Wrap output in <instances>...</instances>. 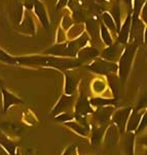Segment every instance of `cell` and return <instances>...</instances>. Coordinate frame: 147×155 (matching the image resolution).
<instances>
[{
	"mask_svg": "<svg viewBox=\"0 0 147 155\" xmlns=\"http://www.w3.org/2000/svg\"><path fill=\"white\" fill-rule=\"evenodd\" d=\"M124 50V46L119 42H113L111 46L107 47L106 49L103 50V52L100 54L101 58L104 60H107V61L110 62H115L118 61L119 58H120L121 54H123Z\"/></svg>",
	"mask_w": 147,
	"mask_h": 155,
	"instance_id": "obj_9",
	"label": "cell"
},
{
	"mask_svg": "<svg viewBox=\"0 0 147 155\" xmlns=\"http://www.w3.org/2000/svg\"><path fill=\"white\" fill-rule=\"evenodd\" d=\"M142 115L139 113V111L137 110H132V113L130 115L128 122H127V126H126V130L127 132H134L137 130L139 124H140Z\"/></svg>",
	"mask_w": 147,
	"mask_h": 155,
	"instance_id": "obj_16",
	"label": "cell"
},
{
	"mask_svg": "<svg viewBox=\"0 0 147 155\" xmlns=\"http://www.w3.org/2000/svg\"><path fill=\"white\" fill-rule=\"evenodd\" d=\"M34 1L35 0H23V6L26 11H33V6H34Z\"/></svg>",
	"mask_w": 147,
	"mask_h": 155,
	"instance_id": "obj_37",
	"label": "cell"
},
{
	"mask_svg": "<svg viewBox=\"0 0 147 155\" xmlns=\"http://www.w3.org/2000/svg\"><path fill=\"white\" fill-rule=\"evenodd\" d=\"M89 114H93V109L89 104V99H88L86 94L83 91H81L75 104L74 118L76 119V122H78V123L83 124V125H89L86 122V116Z\"/></svg>",
	"mask_w": 147,
	"mask_h": 155,
	"instance_id": "obj_3",
	"label": "cell"
},
{
	"mask_svg": "<svg viewBox=\"0 0 147 155\" xmlns=\"http://www.w3.org/2000/svg\"><path fill=\"white\" fill-rule=\"evenodd\" d=\"M113 112H114L113 106L97 107L96 111L93 112L94 124L99 125V126H106L107 124H108Z\"/></svg>",
	"mask_w": 147,
	"mask_h": 155,
	"instance_id": "obj_6",
	"label": "cell"
},
{
	"mask_svg": "<svg viewBox=\"0 0 147 155\" xmlns=\"http://www.w3.org/2000/svg\"><path fill=\"white\" fill-rule=\"evenodd\" d=\"M100 35H101L102 41L104 42L105 46L109 47L113 44V39H112L110 31H109L108 28H107V27L102 23V22L100 23Z\"/></svg>",
	"mask_w": 147,
	"mask_h": 155,
	"instance_id": "obj_29",
	"label": "cell"
},
{
	"mask_svg": "<svg viewBox=\"0 0 147 155\" xmlns=\"http://www.w3.org/2000/svg\"><path fill=\"white\" fill-rule=\"evenodd\" d=\"M0 61L7 64H17L16 57L11 56V55L7 54L6 52H4L2 49H0Z\"/></svg>",
	"mask_w": 147,
	"mask_h": 155,
	"instance_id": "obj_32",
	"label": "cell"
},
{
	"mask_svg": "<svg viewBox=\"0 0 147 155\" xmlns=\"http://www.w3.org/2000/svg\"><path fill=\"white\" fill-rule=\"evenodd\" d=\"M89 104H91V106L96 107L115 106L117 104V99L116 98L108 99V98H104V97H93V98L89 99Z\"/></svg>",
	"mask_w": 147,
	"mask_h": 155,
	"instance_id": "obj_21",
	"label": "cell"
},
{
	"mask_svg": "<svg viewBox=\"0 0 147 155\" xmlns=\"http://www.w3.org/2000/svg\"><path fill=\"white\" fill-rule=\"evenodd\" d=\"M84 29L86 30V33L91 37L93 42H98L100 41V22H98L96 17L89 18L84 22Z\"/></svg>",
	"mask_w": 147,
	"mask_h": 155,
	"instance_id": "obj_10",
	"label": "cell"
},
{
	"mask_svg": "<svg viewBox=\"0 0 147 155\" xmlns=\"http://www.w3.org/2000/svg\"><path fill=\"white\" fill-rule=\"evenodd\" d=\"M44 54L51 55V56H56V57H67V42L56 44L55 46L47 49L44 52Z\"/></svg>",
	"mask_w": 147,
	"mask_h": 155,
	"instance_id": "obj_18",
	"label": "cell"
},
{
	"mask_svg": "<svg viewBox=\"0 0 147 155\" xmlns=\"http://www.w3.org/2000/svg\"><path fill=\"white\" fill-rule=\"evenodd\" d=\"M83 30H84V25L83 24H74L73 26H71L70 28L66 31V38L67 39H72L76 38V37H78L79 35H81V34L83 33Z\"/></svg>",
	"mask_w": 147,
	"mask_h": 155,
	"instance_id": "obj_24",
	"label": "cell"
},
{
	"mask_svg": "<svg viewBox=\"0 0 147 155\" xmlns=\"http://www.w3.org/2000/svg\"><path fill=\"white\" fill-rule=\"evenodd\" d=\"M147 107V94L143 95L140 98V101H139L138 104H137V107H136V110L139 111L140 109H143V107Z\"/></svg>",
	"mask_w": 147,
	"mask_h": 155,
	"instance_id": "obj_36",
	"label": "cell"
},
{
	"mask_svg": "<svg viewBox=\"0 0 147 155\" xmlns=\"http://www.w3.org/2000/svg\"><path fill=\"white\" fill-rule=\"evenodd\" d=\"M18 31L21 32L23 34H26V35H31L33 36L35 34V23H34L33 17H32L31 12L29 11H26L25 9L23 12V17H22L21 21L18 25Z\"/></svg>",
	"mask_w": 147,
	"mask_h": 155,
	"instance_id": "obj_7",
	"label": "cell"
},
{
	"mask_svg": "<svg viewBox=\"0 0 147 155\" xmlns=\"http://www.w3.org/2000/svg\"><path fill=\"white\" fill-rule=\"evenodd\" d=\"M73 19H72V16L69 12L64 15L63 19H62V23H61V27H62V30H64L65 32L67 31L71 26H73Z\"/></svg>",
	"mask_w": 147,
	"mask_h": 155,
	"instance_id": "obj_31",
	"label": "cell"
},
{
	"mask_svg": "<svg viewBox=\"0 0 147 155\" xmlns=\"http://www.w3.org/2000/svg\"><path fill=\"white\" fill-rule=\"evenodd\" d=\"M98 56H100V52L95 47H84L81 50H79V52L77 53L76 59L80 62L81 64L86 63L88 61H92L95 60Z\"/></svg>",
	"mask_w": 147,
	"mask_h": 155,
	"instance_id": "obj_12",
	"label": "cell"
},
{
	"mask_svg": "<svg viewBox=\"0 0 147 155\" xmlns=\"http://www.w3.org/2000/svg\"><path fill=\"white\" fill-rule=\"evenodd\" d=\"M107 77V81H108V85L110 87L112 94L115 98H117L119 95V91H120V80L118 77H116V74H110Z\"/></svg>",
	"mask_w": 147,
	"mask_h": 155,
	"instance_id": "obj_19",
	"label": "cell"
},
{
	"mask_svg": "<svg viewBox=\"0 0 147 155\" xmlns=\"http://www.w3.org/2000/svg\"><path fill=\"white\" fill-rule=\"evenodd\" d=\"M68 2H69V0H58L56 9H57V11H60V9L64 8V7L68 4Z\"/></svg>",
	"mask_w": 147,
	"mask_h": 155,
	"instance_id": "obj_38",
	"label": "cell"
},
{
	"mask_svg": "<svg viewBox=\"0 0 147 155\" xmlns=\"http://www.w3.org/2000/svg\"><path fill=\"white\" fill-rule=\"evenodd\" d=\"M14 2L16 3H21V2H23V0H14Z\"/></svg>",
	"mask_w": 147,
	"mask_h": 155,
	"instance_id": "obj_41",
	"label": "cell"
},
{
	"mask_svg": "<svg viewBox=\"0 0 147 155\" xmlns=\"http://www.w3.org/2000/svg\"><path fill=\"white\" fill-rule=\"evenodd\" d=\"M107 88V85L105 83V81H103L102 79H96L94 80V82L92 83V89L95 93L100 94L103 93Z\"/></svg>",
	"mask_w": 147,
	"mask_h": 155,
	"instance_id": "obj_30",
	"label": "cell"
},
{
	"mask_svg": "<svg viewBox=\"0 0 147 155\" xmlns=\"http://www.w3.org/2000/svg\"><path fill=\"white\" fill-rule=\"evenodd\" d=\"M144 44H147V25L144 29Z\"/></svg>",
	"mask_w": 147,
	"mask_h": 155,
	"instance_id": "obj_40",
	"label": "cell"
},
{
	"mask_svg": "<svg viewBox=\"0 0 147 155\" xmlns=\"http://www.w3.org/2000/svg\"><path fill=\"white\" fill-rule=\"evenodd\" d=\"M147 126V112L145 114L142 116V118H141V121H140V124H139V126H138V128H137V132H141L142 130H143L144 128Z\"/></svg>",
	"mask_w": 147,
	"mask_h": 155,
	"instance_id": "obj_35",
	"label": "cell"
},
{
	"mask_svg": "<svg viewBox=\"0 0 147 155\" xmlns=\"http://www.w3.org/2000/svg\"><path fill=\"white\" fill-rule=\"evenodd\" d=\"M131 24H132V14L131 12H128L124 21L121 23V26H120V28H119V31L117 33V42L124 45V46H126L129 42Z\"/></svg>",
	"mask_w": 147,
	"mask_h": 155,
	"instance_id": "obj_11",
	"label": "cell"
},
{
	"mask_svg": "<svg viewBox=\"0 0 147 155\" xmlns=\"http://www.w3.org/2000/svg\"><path fill=\"white\" fill-rule=\"evenodd\" d=\"M55 119H56L57 121L66 123V122H69V121H71V120L74 119V115H72L70 113H67V112H64V113L57 115V116L55 117Z\"/></svg>",
	"mask_w": 147,
	"mask_h": 155,
	"instance_id": "obj_33",
	"label": "cell"
},
{
	"mask_svg": "<svg viewBox=\"0 0 147 155\" xmlns=\"http://www.w3.org/2000/svg\"><path fill=\"white\" fill-rule=\"evenodd\" d=\"M1 93H2V98H3V111L6 112L11 106L18 104H23V101L19 97L14 96V94L11 93L9 91H7L5 88L1 87Z\"/></svg>",
	"mask_w": 147,
	"mask_h": 155,
	"instance_id": "obj_15",
	"label": "cell"
},
{
	"mask_svg": "<svg viewBox=\"0 0 147 155\" xmlns=\"http://www.w3.org/2000/svg\"><path fill=\"white\" fill-rule=\"evenodd\" d=\"M107 1H108V0H107Z\"/></svg>",
	"mask_w": 147,
	"mask_h": 155,
	"instance_id": "obj_43",
	"label": "cell"
},
{
	"mask_svg": "<svg viewBox=\"0 0 147 155\" xmlns=\"http://www.w3.org/2000/svg\"><path fill=\"white\" fill-rule=\"evenodd\" d=\"M89 41V34L86 32H83L81 35H79L76 38L67 42V57H69V58H76L77 53L79 52V50H81L84 47L88 46Z\"/></svg>",
	"mask_w": 147,
	"mask_h": 155,
	"instance_id": "obj_5",
	"label": "cell"
},
{
	"mask_svg": "<svg viewBox=\"0 0 147 155\" xmlns=\"http://www.w3.org/2000/svg\"><path fill=\"white\" fill-rule=\"evenodd\" d=\"M109 14L111 15V17L113 18L114 22H115L116 29H117V33H118L119 28H120V26H121V9H120V5H119V3L114 4V5L111 7Z\"/></svg>",
	"mask_w": 147,
	"mask_h": 155,
	"instance_id": "obj_28",
	"label": "cell"
},
{
	"mask_svg": "<svg viewBox=\"0 0 147 155\" xmlns=\"http://www.w3.org/2000/svg\"><path fill=\"white\" fill-rule=\"evenodd\" d=\"M146 55H147V54H146Z\"/></svg>",
	"mask_w": 147,
	"mask_h": 155,
	"instance_id": "obj_44",
	"label": "cell"
},
{
	"mask_svg": "<svg viewBox=\"0 0 147 155\" xmlns=\"http://www.w3.org/2000/svg\"><path fill=\"white\" fill-rule=\"evenodd\" d=\"M118 128L114 124H111L110 126L105 130V142L107 146H114L117 144L119 136H118Z\"/></svg>",
	"mask_w": 147,
	"mask_h": 155,
	"instance_id": "obj_17",
	"label": "cell"
},
{
	"mask_svg": "<svg viewBox=\"0 0 147 155\" xmlns=\"http://www.w3.org/2000/svg\"><path fill=\"white\" fill-rule=\"evenodd\" d=\"M106 130V126H97L96 124L93 125L92 129V137H91V143L92 145H97L100 143V141L103 137L104 134Z\"/></svg>",
	"mask_w": 147,
	"mask_h": 155,
	"instance_id": "obj_23",
	"label": "cell"
},
{
	"mask_svg": "<svg viewBox=\"0 0 147 155\" xmlns=\"http://www.w3.org/2000/svg\"><path fill=\"white\" fill-rule=\"evenodd\" d=\"M17 64L26 66H46L60 71H69L81 65V63L76 58L68 57H56V56H26L16 57Z\"/></svg>",
	"mask_w": 147,
	"mask_h": 155,
	"instance_id": "obj_1",
	"label": "cell"
},
{
	"mask_svg": "<svg viewBox=\"0 0 147 155\" xmlns=\"http://www.w3.org/2000/svg\"><path fill=\"white\" fill-rule=\"evenodd\" d=\"M89 71L101 76H108L110 74H116L118 71V65L115 62H110L102 58L93 60V62L86 66Z\"/></svg>",
	"mask_w": 147,
	"mask_h": 155,
	"instance_id": "obj_4",
	"label": "cell"
},
{
	"mask_svg": "<svg viewBox=\"0 0 147 155\" xmlns=\"http://www.w3.org/2000/svg\"><path fill=\"white\" fill-rule=\"evenodd\" d=\"M77 87V82L69 72L65 74V94L66 95H73Z\"/></svg>",
	"mask_w": 147,
	"mask_h": 155,
	"instance_id": "obj_20",
	"label": "cell"
},
{
	"mask_svg": "<svg viewBox=\"0 0 147 155\" xmlns=\"http://www.w3.org/2000/svg\"><path fill=\"white\" fill-rule=\"evenodd\" d=\"M0 145L6 150L9 155H14L17 152V145L3 134H0Z\"/></svg>",
	"mask_w": 147,
	"mask_h": 155,
	"instance_id": "obj_22",
	"label": "cell"
},
{
	"mask_svg": "<svg viewBox=\"0 0 147 155\" xmlns=\"http://www.w3.org/2000/svg\"><path fill=\"white\" fill-rule=\"evenodd\" d=\"M140 19L144 24L147 25V0H145L144 4L142 5V8L140 11Z\"/></svg>",
	"mask_w": 147,
	"mask_h": 155,
	"instance_id": "obj_34",
	"label": "cell"
},
{
	"mask_svg": "<svg viewBox=\"0 0 147 155\" xmlns=\"http://www.w3.org/2000/svg\"><path fill=\"white\" fill-rule=\"evenodd\" d=\"M74 102V96L73 95H64L61 96V98L59 99L58 104H56V107H54L53 110V114L55 116L57 115L64 113V112H67V110L71 109L72 104Z\"/></svg>",
	"mask_w": 147,
	"mask_h": 155,
	"instance_id": "obj_14",
	"label": "cell"
},
{
	"mask_svg": "<svg viewBox=\"0 0 147 155\" xmlns=\"http://www.w3.org/2000/svg\"><path fill=\"white\" fill-rule=\"evenodd\" d=\"M74 148H75V146H71V147H69L68 149L65 151V153L63 155H71L72 153H73V150Z\"/></svg>",
	"mask_w": 147,
	"mask_h": 155,
	"instance_id": "obj_39",
	"label": "cell"
},
{
	"mask_svg": "<svg viewBox=\"0 0 147 155\" xmlns=\"http://www.w3.org/2000/svg\"><path fill=\"white\" fill-rule=\"evenodd\" d=\"M131 113H132V107H123V109H119L112 114L111 118L112 121H113V124L117 127L118 130L121 134H124V130H126L127 122H128V119Z\"/></svg>",
	"mask_w": 147,
	"mask_h": 155,
	"instance_id": "obj_8",
	"label": "cell"
},
{
	"mask_svg": "<svg viewBox=\"0 0 147 155\" xmlns=\"http://www.w3.org/2000/svg\"><path fill=\"white\" fill-rule=\"evenodd\" d=\"M66 125L69 126L71 129H73L74 131L79 134L80 136L86 137L89 134V125H83V124H80L78 122H66Z\"/></svg>",
	"mask_w": 147,
	"mask_h": 155,
	"instance_id": "obj_26",
	"label": "cell"
},
{
	"mask_svg": "<svg viewBox=\"0 0 147 155\" xmlns=\"http://www.w3.org/2000/svg\"><path fill=\"white\" fill-rule=\"evenodd\" d=\"M134 137L133 132H127L124 136L123 147L127 155H134Z\"/></svg>",
	"mask_w": 147,
	"mask_h": 155,
	"instance_id": "obj_25",
	"label": "cell"
},
{
	"mask_svg": "<svg viewBox=\"0 0 147 155\" xmlns=\"http://www.w3.org/2000/svg\"><path fill=\"white\" fill-rule=\"evenodd\" d=\"M14 155H20V152H16V154Z\"/></svg>",
	"mask_w": 147,
	"mask_h": 155,
	"instance_id": "obj_42",
	"label": "cell"
},
{
	"mask_svg": "<svg viewBox=\"0 0 147 155\" xmlns=\"http://www.w3.org/2000/svg\"><path fill=\"white\" fill-rule=\"evenodd\" d=\"M101 18H102V23H103L107 27V28H108L109 31L114 32V33L117 34L116 24H115V22H114L113 18H112L111 15L109 14V12H103V14H102V16H101Z\"/></svg>",
	"mask_w": 147,
	"mask_h": 155,
	"instance_id": "obj_27",
	"label": "cell"
},
{
	"mask_svg": "<svg viewBox=\"0 0 147 155\" xmlns=\"http://www.w3.org/2000/svg\"><path fill=\"white\" fill-rule=\"evenodd\" d=\"M138 47L139 46H137L135 42H128L124 47L120 58L118 60V78L123 85L126 83L130 71H131L132 63H133L134 57H135Z\"/></svg>",
	"mask_w": 147,
	"mask_h": 155,
	"instance_id": "obj_2",
	"label": "cell"
},
{
	"mask_svg": "<svg viewBox=\"0 0 147 155\" xmlns=\"http://www.w3.org/2000/svg\"><path fill=\"white\" fill-rule=\"evenodd\" d=\"M33 11L35 16L37 17V19L39 20V22L41 23L42 26L45 29H48L49 27V19H48V15L45 9V6L42 3L40 0H35L34 1V6H33Z\"/></svg>",
	"mask_w": 147,
	"mask_h": 155,
	"instance_id": "obj_13",
	"label": "cell"
}]
</instances>
